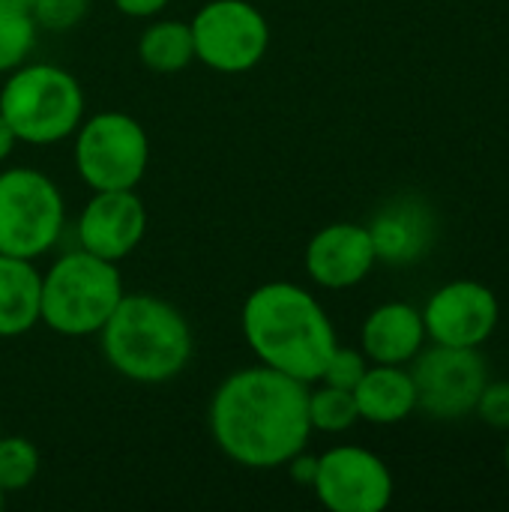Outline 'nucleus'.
<instances>
[{"mask_svg": "<svg viewBox=\"0 0 509 512\" xmlns=\"http://www.w3.org/2000/svg\"><path fill=\"white\" fill-rule=\"evenodd\" d=\"M21 3H27V6H30V0H21Z\"/></svg>", "mask_w": 509, "mask_h": 512, "instance_id": "nucleus-31", "label": "nucleus"}, {"mask_svg": "<svg viewBox=\"0 0 509 512\" xmlns=\"http://www.w3.org/2000/svg\"><path fill=\"white\" fill-rule=\"evenodd\" d=\"M123 294L126 291L117 264L78 246L75 252L60 255L42 276L39 321L60 336H96Z\"/></svg>", "mask_w": 509, "mask_h": 512, "instance_id": "nucleus-4", "label": "nucleus"}, {"mask_svg": "<svg viewBox=\"0 0 509 512\" xmlns=\"http://www.w3.org/2000/svg\"><path fill=\"white\" fill-rule=\"evenodd\" d=\"M99 336L108 366L135 384H165L192 360L189 321L156 294H123Z\"/></svg>", "mask_w": 509, "mask_h": 512, "instance_id": "nucleus-3", "label": "nucleus"}, {"mask_svg": "<svg viewBox=\"0 0 509 512\" xmlns=\"http://www.w3.org/2000/svg\"><path fill=\"white\" fill-rule=\"evenodd\" d=\"M207 426L231 462L252 471L282 468L312 435L309 384L264 363L240 369L216 387Z\"/></svg>", "mask_w": 509, "mask_h": 512, "instance_id": "nucleus-1", "label": "nucleus"}, {"mask_svg": "<svg viewBox=\"0 0 509 512\" xmlns=\"http://www.w3.org/2000/svg\"><path fill=\"white\" fill-rule=\"evenodd\" d=\"M501 306L492 288L471 279H456L438 288L426 309V339L450 348H480L498 327Z\"/></svg>", "mask_w": 509, "mask_h": 512, "instance_id": "nucleus-11", "label": "nucleus"}, {"mask_svg": "<svg viewBox=\"0 0 509 512\" xmlns=\"http://www.w3.org/2000/svg\"><path fill=\"white\" fill-rule=\"evenodd\" d=\"M123 15H129V18H153V15H159L171 0H111Z\"/></svg>", "mask_w": 509, "mask_h": 512, "instance_id": "nucleus-25", "label": "nucleus"}, {"mask_svg": "<svg viewBox=\"0 0 509 512\" xmlns=\"http://www.w3.org/2000/svg\"><path fill=\"white\" fill-rule=\"evenodd\" d=\"M66 225V204L57 183L36 168L0 174V255L36 261L57 246Z\"/></svg>", "mask_w": 509, "mask_h": 512, "instance_id": "nucleus-6", "label": "nucleus"}, {"mask_svg": "<svg viewBox=\"0 0 509 512\" xmlns=\"http://www.w3.org/2000/svg\"><path fill=\"white\" fill-rule=\"evenodd\" d=\"M240 327L258 363L303 384L321 381V372L339 345L324 306L294 282L258 285L243 303Z\"/></svg>", "mask_w": 509, "mask_h": 512, "instance_id": "nucleus-2", "label": "nucleus"}, {"mask_svg": "<svg viewBox=\"0 0 509 512\" xmlns=\"http://www.w3.org/2000/svg\"><path fill=\"white\" fill-rule=\"evenodd\" d=\"M375 246L372 234L366 225L354 222H333L324 225L306 246L303 267L306 276L327 288V291H342L360 285L372 267H375Z\"/></svg>", "mask_w": 509, "mask_h": 512, "instance_id": "nucleus-13", "label": "nucleus"}, {"mask_svg": "<svg viewBox=\"0 0 509 512\" xmlns=\"http://www.w3.org/2000/svg\"><path fill=\"white\" fill-rule=\"evenodd\" d=\"M411 378L417 387V408L432 420L468 417L489 384L486 360L477 348H450L438 342L411 360Z\"/></svg>", "mask_w": 509, "mask_h": 512, "instance_id": "nucleus-9", "label": "nucleus"}, {"mask_svg": "<svg viewBox=\"0 0 509 512\" xmlns=\"http://www.w3.org/2000/svg\"><path fill=\"white\" fill-rule=\"evenodd\" d=\"M39 474V450L33 441L21 435H3L0 438V489L21 492L27 489Z\"/></svg>", "mask_w": 509, "mask_h": 512, "instance_id": "nucleus-21", "label": "nucleus"}, {"mask_svg": "<svg viewBox=\"0 0 509 512\" xmlns=\"http://www.w3.org/2000/svg\"><path fill=\"white\" fill-rule=\"evenodd\" d=\"M369 363H366V354L363 351H354V348H342L336 345L324 372H321V384H330V387H342V390H354L360 384V378L366 375Z\"/></svg>", "mask_w": 509, "mask_h": 512, "instance_id": "nucleus-23", "label": "nucleus"}, {"mask_svg": "<svg viewBox=\"0 0 509 512\" xmlns=\"http://www.w3.org/2000/svg\"><path fill=\"white\" fill-rule=\"evenodd\" d=\"M15 144H18V138H15V132H12V126L6 123V117L0 114V162H6V159L12 156Z\"/></svg>", "mask_w": 509, "mask_h": 512, "instance_id": "nucleus-27", "label": "nucleus"}, {"mask_svg": "<svg viewBox=\"0 0 509 512\" xmlns=\"http://www.w3.org/2000/svg\"><path fill=\"white\" fill-rule=\"evenodd\" d=\"M354 402L360 420L375 426H393L417 411V387L408 369L375 363L354 387Z\"/></svg>", "mask_w": 509, "mask_h": 512, "instance_id": "nucleus-16", "label": "nucleus"}, {"mask_svg": "<svg viewBox=\"0 0 509 512\" xmlns=\"http://www.w3.org/2000/svg\"><path fill=\"white\" fill-rule=\"evenodd\" d=\"M288 471H291L294 483L312 489V480H315V471H318V459H315V456H306V453L300 450L297 456L288 459Z\"/></svg>", "mask_w": 509, "mask_h": 512, "instance_id": "nucleus-26", "label": "nucleus"}, {"mask_svg": "<svg viewBox=\"0 0 509 512\" xmlns=\"http://www.w3.org/2000/svg\"><path fill=\"white\" fill-rule=\"evenodd\" d=\"M477 417L492 429H509V381L486 384L477 399Z\"/></svg>", "mask_w": 509, "mask_h": 512, "instance_id": "nucleus-24", "label": "nucleus"}, {"mask_svg": "<svg viewBox=\"0 0 509 512\" xmlns=\"http://www.w3.org/2000/svg\"><path fill=\"white\" fill-rule=\"evenodd\" d=\"M195 60L213 72L240 75L255 69L270 48V24L249 0H210L189 21Z\"/></svg>", "mask_w": 509, "mask_h": 512, "instance_id": "nucleus-8", "label": "nucleus"}, {"mask_svg": "<svg viewBox=\"0 0 509 512\" xmlns=\"http://www.w3.org/2000/svg\"><path fill=\"white\" fill-rule=\"evenodd\" d=\"M87 9H90V0H30V15L36 27L51 30V33L72 30L75 24H81Z\"/></svg>", "mask_w": 509, "mask_h": 512, "instance_id": "nucleus-22", "label": "nucleus"}, {"mask_svg": "<svg viewBox=\"0 0 509 512\" xmlns=\"http://www.w3.org/2000/svg\"><path fill=\"white\" fill-rule=\"evenodd\" d=\"M357 420H360V411L354 402V390H342V387H330V384L309 390L312 432L339 435V432H348Z\"/></svg>", "mask_w": 509, "mask_h": 512, "instance_id": "nucleus-20", "label": "nucleus"}, {"mask_svg": "<svg viewBox=\"0 0 509 512\" xmlns=\"http://www.w3.org/2000/svg\"><path fill=\"white\" fill-rule=\"evenodd\" d=\"M360 342L366 360L381 366H405L423 351V312L411 303H384L363 321Z\"/></svg>", "mask_w": 509, "mask_h": 512, "instance_id": "nucleus-15", "label": "nucleus"}, {"mask_svg": "<svg viewBox=\"0 0 509 512\" xmlns=\"http://www.w3.org/2000/svg\"><path fill=\"white\" fill-rule=\"evenodd\" d=\"M0 438H3V417H0Z\"/></svg>", "mask_w": 509, "mask_h": 512, "instance_id": "nucleus-30", "label": "nucleus"}, {"mask_svg": "<svg viewBox=\"0 0 509 512\" xmlns=\"http://www.w3.org/2000/svg\"><path fill=\"white\" fill-rule=\"evenodd\" d=\"M42 315V273L27 258L0 255V339L30 333Z\"/></svg>", "mask_w": 509, "mask_h": 512, "instance_id": "nucleus-17", "label": "nucleus"}, {"mask_svg": "<svg viewBox=\"0 0 509 512\" xmlns=\"http://www.w3.org/2000/svg\"><path fill=\"white\" fill-rule=\"evenodd\" d=\"M147 234V207L135 189L93 192L78 216V246L105 261L129 258Z\"/></svg>", "mask_w": 509, "mask_h": 512, "instance_id": "nucleus-12", "label": "nucleus"}, {"mask_svg": "<svg viewBox=\"0 0 509 512\" xmlns=\"http://www.w3.org/2000/svg\"><path fill=\"white\" fill-rule=\"evenodd\" d=\"M138 57L147 69L171 75L195 60L192 27L186 21H156L138 39Z\"/></svg>", "mask_w": 509, "mask_h": 512, "instance_id": "nucleus-18", "label": "nucleus"}, {"mask_svg": "<svg viewBox=\"0 0 509 512\" xmlns=\"http://www.w3.org/2000/svg\"><path fill=\"white\" fill-rule=\"evenodd\" d=\"M0 114L24 144H57L75 135L84 120L78 78L54 63H21L0 90Z\"/></svg>", "mask_w": 509, "mask_h": 512, "instance_id": "nucleus-5", "label": "nucleus"}, {"mask_svg": "<svg viewBox=\"0 0 509 512\" xmlns=\"http://www.w3.org/2000/svg\"><path fill=\"white\" fill-rule=\"evenodd\" d=\"M3 504H6V492L0 489V510H3Z\"/></svg>", "mask_w": 509, "mask_h": 512, "instance_id": "nucleus-28", "label": "nucleus"}, {"mask_svg": "<svg viewBox=\"0 0 509 512\" xmlns=\"http://www.w3.org/2000/svg\"><path fill=\"white\" fill-rule=\"evenodd\" d=\"M312 492L333 512H381L393 501V474L372 450L342 444L318 456Z\"/></svg>", "mask_w": 509, "mask_h": 512, "instance_id": "nucleus-10", "label": "nucleus"}, {"mask_svg": "<svg viewBox=\"0 0 509 512\" xmlns=\"http://www.w3.org/2000/svg\"><path fill=\"white\" fill-rule=\"evenodd\" d=\"M150 165L147 129L123 111H99L75 129V171L93 192L135 189Z\"/></svg>", "mask_w": 509, "mask_h": 512, "instance_id": "nucleus-7", "label": "nucleus"}, {"mask_svg": "<svg viewBox=\"0 0 509 512\" xmlns=\"http://www.w3.org/2000/svg\"><path fill=\"white\" fill-rule=\"evenodd\" d=\"M504 462H507V471H509V441H507V450H504Z\"/></svg>", "mask_w": 509, "mask_h": 512, "instance_id": "nucleus-29", "label": "nucleus"}, {"mask_svg": "<svg viewBox=\"0 0 509 512\" xmlns=\"http://www.w3.org/2000/svg\"><path fill=\"white\" fill-rule=\"evenodd\" d=\"M36 21L21 0H0V75L27 63L36 48Z\"/></svg>", "mask_w": 509, "mask_h": 512, "instance_id": "nucleus-19", "label": "nucleus"}, {"mask_svg": "<svg viewBox=\"0 0 509 512\" xmlns=\"http://www.w3.org/2000/svg\"><path fill=\"white\" fill-rule=\"evenodd\" d=\"M372 234L375 258L384 264H414L432 252L435 243V213L423 198H393L366 225Z\"/></svg>", "mask_w": 509, "mask_h": 512, "instance_id": "nucleus-14", "label": "nucleus"}]
</instances>
